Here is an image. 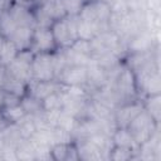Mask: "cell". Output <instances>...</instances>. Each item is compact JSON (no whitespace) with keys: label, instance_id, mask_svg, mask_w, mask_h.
<instances>
[{"label":"cell","instance_id":"1","mask_svg":"<svg viewBox=\"0 0 161 161\" xmlns=\"http://www.w3.org/2000/svg\"><path fill=\"white\" fill-rule=\"evenodd\" d=\"M77 19L78 16L65 15L62 19L54 20L50 25L54 40L58 48H68L74 40L78 39L77 35Z\"/></svg>","mask_w":161,"mask_h":161},{"label":"cell","instance_id":"2","mask_svg":"<svg viewBox=\"0 0 161 161\" xmlns=\"http://www.w3.org/2000/svg\"><path fill=\"white\" fill-rule=\"evenodd\" d=\"M128 131L131 132L135 142L140 146L146 142L153 133L157 131V122L145 111L142 109L127 126Z\"/></svg>","mask_w":161,"mask_h":161},{"label":"cell","instance_id":"3","mask_svg":"<svg viewBox=\"0 0 161 161\" xmlns=\"http://www.w3.org/2000/svg\"><path fill=\"white\" fill-rule=\"evenodd\" d=\"M111 16H112L111 4L104 1H87L78 15L79 19L87 21H94L104 26H107L108 23H111Z\"/></svg>","mask_w":161,"mask_h":161},{"label":"cell","instance_id":"4","mask_svg":"<svg viewBox=\"0 0 161 161\" xmlns=\"http://www.w3.org/2000/svg\"><path fill=\"white\" fill-rule=\"evenodd\" d=\"M31 77L34 80H54L55 70L52 53H36L31 62Z\"/></svg>","mask_w":161,"mask_h":161},{"label":"cell","instance_id":"5","mask_svg":"<svg viewBox=\"0 0 161 161\" xmlns=\"http://www.w3.org/2000/svg\"><path fill=\"white\" fill-rule=\"evenodd\" d=\"M57 48L58 47H57V43L54 40L50 28L36 26L34 29L30 49L35 54L36 53H54Z\"/></svg>","mask_w":161,"mask_h":161},{"label":"cell","instance_id":"6","mask_svg":"<svg viewBox=\"0 0 161 161\" xmlns=\"http://www.w3.org/2000/svg\"><path fill=\"white\" fill-rule=\"evenodd\" d=\"M136 89H137L136 78L132 69L126 68L122 72H119L116 79V89H114L116 96L122 99H130L135 96Z\"/></svg>","mask_w":161,"mask_h":161},{"label":"cell","instance_id":"7","mask_svg":"<svg viewBox=\"0 0 161 161\" xmlns=\"http://www.w3.org/2000/svg\"><path fill=\"white\" fill-rule=\"evenodd\" d=\"M57 79L63 86H84L87 84V67L67 65Z\"/></svg>","mask_w":161,"mask_h":161},{"label":"cell","instance_id":"8","mask_svg":"<svg viewBox=\"0 0 161 161\" xmlns=\"http://www.w3.org/2000/svg\"><path fill=\"white\" fill-rule=\"evenodd\" d=\"M143 109V104L138 102H130L121 106V108L114 114L116 127H127L130 122Z\"/></svg>","mask_w":161,"mask_h":161},{"label":"cell","instance_id":"9","mask_svg":"<svg viewBox=\"0 0 161 161\" xmlns=\"http://www.w3.org/2000/svg\"><path fill=\"white\" fill-rule=\"evenodd\" d=\"M29 92L31 96H34L35 98L38 99H43L45 98L47 96H49L50 93L53 92H57L62 88V84L59 82H55L54 80H34L31 79L29 83Z\"/></svg>","mask_w":161,"mask_h":161},{"label":"cell","instance_id":"10","mask_svg":"<svg viewBox=\"0 0 161 161\" xmlns=\"http://www.w3.org/2000/svg\"><path fill=\"white\" fill-rule=\"evenodd\" d=\"M9 13L11 14V16L14 18L15 23L18 24V26L23 25V26H30V28H36L35 24V19H34V14L25 8L23 4L20 3H11L10 8H9Z\"/></svg>","mask_w":161,"mask_h":161},{"label":"cell","instance_id":"11","mask_svg":"<svg viewBox=\"0 0 161 161\" xmlns=\"http://www.w3.org/2000/svg\"><path fill=\"white\" fill-rule=\"evenodd\" d=\"M108 30L107 26L94 23V21H87L83 19H77V35L78 39H84V40H93L98 34L102 31Z\"/></svg>","mask_w":161,"mask_h":161},{"label":"cell","instance_id":"12","mask_svg":"<svg viewBox=\"0 0 161 161\" xmlns=\"http://www.w3.org/2000/svg\"><path fill=\"white\" fill-rule=\"evenodd\" d=\"M6 72H8V75H10V77H13L18 80H21L26 84L33 79V77H31V64L26 63L24 60H20L18 58H15L6 67Z\"/></svg>","mask_w":161,"mask_h":161},{"label":"cell","instance_id":"13","mask_svg":"<svg viewBox=\"0 0 161 161\" xmlns=\"http://www.w3.org/2000/svg\"><path fill=\"white\" fill-rule=\"evenodd\" d=\"M86 67H87V83L96 87H102L103 84L107 83V70L101 64H98L93 58H91L89 63Z\"/></svg>","mask_w":161,"mask_h":161},{"label":"cell","instance_id":"14","mask_svg":"<svg viewBox=\"0 0 161 161\" xmlns=\"http://www.w3.org/2000/svg\"><path fill=\"white\" fill-rule=\"evenodd\" d=\"M35 28H30V26H18L15 29V31L11 34V36L9 38L15 47L18 48V50H23V49H29L31 47V39H33V31Z\"/></svg>","mask_w":161,"mask_h":161},{"label":"cell","instance_id":"15","mask_svg":"<svg viewBox=\"0 0 161 161\" xmlns=\"http://www.w3.org/2000/svg\"><path fill=\"white\" fill-rule=\"evenodd\" d=\"M112 141L114 146L119 147H127L131 150H135L138 145L135 142L131 132L128 131L127 127H117L112 135Z\"/></svg>","mask_w":161,"mask_h":161},{"label":"cell","instance_id":"16","mask_svg":"<svg viewBox=\"0 0 161 161\" xmlns=\"http://www.w3.org/2000/svg\"><path fill=\"white\" fill-rule=\"evenodd\" d=\"M77 153H78V158H82V160H102V158H104V155L102 153V151L96 145H93L91 141H88L87 138H84L83 142L78 146Z\"/></svg>","mask_w":161,"mask_h":161},{"label":"cell","instance_id":"17","mask_svg":"<svg viewBox=\"0 0 161 161\" xmlns=\"http://www.w3.org/2000/svg\"><path fill=\"white\" fill-rule=\"evenodd\" d=\"M18 48L10 39H4L0 47V65L8 67L18 55Z\"/></svg>","mask_w":161,"mask_h":161},{"label":"cell","instance_id":"18","mask_svg":"<svg viewBox=\"0 0 161 161\" xmlns=\"http://www.w3.org/2000/svg\"><path fill=\"white\" fill-rule=\"evenodd\" d=\"M1 111H3L4 121H6L8 123H11V125L19 123V122L28 114V113L24 111V108H23V106H21L20 103L14 104V106L3 107Z\"/></svg>","mask_w":161,"mask_h":161},{"label":"cell","instance_id":"19","mask_svg":"<svg viewBox=\"0 0 161 161\" xmlns=\"http://www.w3.org/2000/svg\"><path fill=\"white\" fill-rule=\"evenodd\" d=\"M16 28H18V24L15 23L14 18L9 13V10L0 11V31H1V35L4 38L9 39L11 36V34L15 31Z\"/></svg>","mask_w":161,"mask_h":161},{"label":"cell","instance_id":"20","mask_svg":"<svg viewBox=\"0 0 161 161\" xmlns=\"http://www.w3.org/2000/svg\"><path fill=\"white\" fill-rule=\"evenodd\" d=\"M20 104L23 106L24 111L28 113V114H38L43 111L42 108V101L35 98L34 96H31L30 93H25L21 98H20Z\"/></svg>","mask_w":161,"mask_h":161},{"label":"cell","instance_id":"21","mask_svg":"<svg viewBox=\"0 0 161 161\" xmlns=\"http://www.w3.org/2000/svg\"><path fill=\"white\" fill-rule=\"evenodd\" d=\"M8 73V72H6ZM3 89L8 93H13L15 96H19L20 98L26 93L28 88H26V83L21 82V80H18L10 75L6 77L5 79V83L3 84Z\"/></svg>","mask_w":161,"mask_h":161},{"label":"cell","instance_id":"22","mask_svg":"<svg viewBox=\"0 0 161 161\" xmlns=\"http://www.w3.org/2000/svg\"><path fill=\"white\" fill-rule=\"evenodd\" d=\"M143 109L158 123L160 121V113H161V101H160V94H153L148 96L146 104L143 106Z\"/></svg>","mask_w":161,"mask_h":161},{"label":"cell","instance_id":"23","mask_svg":"<svg viewBox=\"0 0 161 161\" xmlns=\"http://www.w3.org/2000/svg\"><path fill=\"white\" fill-rule=\"evenodd\" d=\"M62 107V96L60 89L57 92L50 93L45 98L42 99V108L43 111H53V109H60Z\"/></svg>","mask_w":161,"mask_h":161},{"label":"cell","instance_id":"24","mask_svg":"<svg viewBox=\"0 0 161 161\" xmlns=\"http://www.w3.org/2000/svg\"><path fill=\"white\" fill-rule=\"evenodd\" d=\"M77 125H78V118H75L74 116L68 114V113L60 111L57 127H60V128H63L64 131H67L69 133H73L75 127H77Z\"/></svg>","mask_w":161,"mask_h":161},{"label":"cell","instance_id":"25","mask_svg":"<svg viewBox=\"0 0 161 161\" xmlns=\"http://www.w3.org/2000/svg\"><path fill=\"white\" fill-rule=\"evenodd\" d=\"M60 1L68 16H78L83 5L87 3L86 0H60Z\"/></svg>","mask_w":161,"mask_h":161},{"label":"cell","instance_id":"26","mask_svg":"<svg viewBox=\"0 0 161 161\" xmlns=\"http://www.w3.org/2000/svg\"><path fill=\"white\" fill-rule=\"evenodd\" d=\"M150 45H151V36L143 33L133 39V42L130 44V48H132L135 53H138V52H148Z\"/></svg>","mask_w":161,"mask_h":161},{"label":"cell","instance_id":"27","mask_svg":"<svg viewBox=\"0 0 161 161\" xmlns=\"http://www.w3.org/2000/svg\"><path fill=\"white\" fill-rule=\"evenodd\" d=\"M68 48H70L72 50L79 53V54H84L88 57H92V44L89 40H84V39H77L74 40Z\"/></svg>","mask_w":161,"mask_h":161},{"label":"cell","instance_id":"28","mask_svg":"<svg viewBox=\"0 0 161 161\" xmlns=\"http://www.w3.org/2000/svg\"><path fill=\"white\" fill-rule=\"evenodd\" d=\"M132 151H135V150H131V148H127V147L113 146L108 157L112 158V160H116V161H126V160L132 157Z\"/></svg>","mask_w":161,"mask_h":161},{"label":"cell","instance_id":"29","mask_svg":"<svg viewBox=\"0 0 161 161\" xmlns=\"http://www.w3.org/2000/svg\"><path fill=\"white\" fill-rule=\"evenodd\" d=\"M6 77H8V73H6V67L0 65V87H3V84L5 83Z\"/></svg>","mask_w":161,"mask_h":161},{"label":"cell","instance_id":"30","mask_svg":"<svg viewBox=\"0 0 161 161\" xmlns=\"http://www.w3.org/2000/svg\"><path fill=\"white\" fill-rule=\"evenodd\" d=\"M4 98H5V91L3 89V87H0V108H3L4 106Z\"/></svg>","mask_w":161,"mask_h":161},{"label":"cell","instance_id":"31","mask_svg":"<svg viewBox=\"0 0 161 161\" xmlns=\"http://www.w3.org/2000/svg\"><path fill=\"white\" fill-rule=\"evenodd\" d=\"M89 1H104V3H109L111 4L113 0H89Z\"/></svg>","mask_w":161,"mask_h":161},{"label":"cell","instance_id":"32","mask_svg":"<svg viewBox=\"0 0 161 161\" xmlns=\"http://www.w3.org/2000/svg\"><path fill=\"white\" fill-rule=\"evenodd\" d=\"M10 1H15V0H10Z\"/></svg>","mask_w":161,"mask_h":161}]
</instances>
